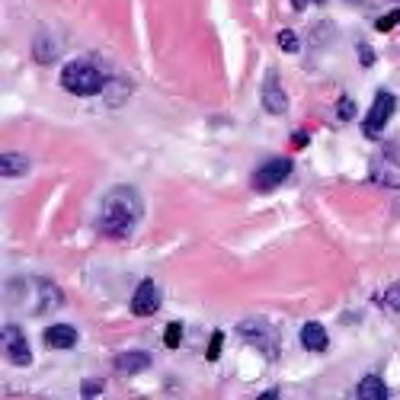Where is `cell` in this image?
Segmentation results:
<instances>
[{"label": "cell", "mask_w": 400, "mask_h": 400, "mask_svg": "<svg viewBox=\"0 0 400 400\" xmlns=\"http://www.w3.org/2000/svg\"><path fill=\"white\" fill-rule=\"evenodd\" d=\"M141 218V196L131 186H115L106 192L99 208V231L109 237H129Z\"/></svg>", "instance_id": "cell-1"}, {"label": "cell", "mask_w": 400, "mask_h": 400, "mask_svg": "<svg viewBox=\"0 0 400 400\" xmlns=\"http://www.w3.org/2000/svg\"><path fill=\"white\" fill-rule=\"evenodd\" d=\"M61 83L74 97H97V93L106 90V77L99 74V68L93 61H71V64H64Z\"/></svg>", "instance_id": "cell-2"}, {"label": "cell", "mask_w": 400, "mask_h": 400, "mask_svg": "<svg viewBox=\"0 0 400 400\" xmlns=\"http://www.w3.org/2000/svg\"><path fill=\"white\" fill-rule=\"evenodd\" d=\"M394 106H397V99H394L387 90L375 93V103H371L369 115H365V125H362L365 138H378L381 131H385V125L391 122V115H394Z\"/></svg>", "instance_id": "cell-3"}, {"label": "cell", "mask_w": 400, "mask_h": 400, "mask_svg": "<svg viewBox=\"0 0 400 400\" xmlns=\"http://www.w3.org/2000/svg\"><path fill=\"white\" fill-rule=\"evenodd\" d=\"M288 173H292V160L288 157H269V160H263V166L253 173V186H257L259 192H263V189H276V186H282V183L288 180Z\"/></svg>", "instance_id": "cell-4"}, {"label": "cell", "mask_w": 400, "mask_h": 400, "mask_svg": "<svg viewBox=\"0 0 400 400\" xmlns=\"http://www.w3.org/2000/svg\"><path fill=\"white\" fill-rule=\"evenodd\" d=\"M371 183H378V186L385 189H400V164L394 157H387L385 151H378L375 157H371V170H369Z\"/></svg>", "instance_id": "cell-5"}, {"label": "cell", "mask_w": 400, "mask_h": 400, "mask_svg": "<svg viewBox=\"0 0 400 400\" xmlns=\"http://www.w3.org/2000/svg\"><path fill=\"white\" fill-rule=\"evenodd\" d=\"M3 349H7V359L20 369L32 365V349H29V340L23 336L20 327H3Z\"/></svg>", "instance_id": "cell-6"}, {"label": "cell", "mask_w": 400, "mask_h": 400, "mask_svg": "<svg viewBox=\"0 0 400 400\" xmlns=\"http://www.w3.org/2000/svg\"><path fill=\"white\" fill-rule=\"evenodd\" d=\"M160 308V288L154 279H144L141 285L135 288V298H131V314L135 317H151V314H157Z\"/></svg>", "instance_id": "cell-7"}, {"label": "cell", "mask_w": 400, "mask_h": 400, "mask_svg": "<svg viewBox=\"0 0 400 400\" xmlns=\"http://www.w3.org/2000/svg\"><path fill=\"white\" fill-rule=\"evenodd\" d=\"M263 109H269L272 115H282L288 109V97H285V90L279 87L276 77H269V80L263 83Z\"/></svg>", "instance_id": "cell-8"}, {"label": "cell", "mask_w": 400, "mask_h": 400, "mask_svg": "<svg viewBox=\"0 0 400 400\" xmlns=\"http://www.w3.org/2000/svg\"><path fill=\"white\" fill-rule=\"evenodd\" d=\"M301 346L308 349V352H324L327 346H330V340H327V330L320 324H304L301 327Z\"/></svg>", "instance_id": "cell-9"}, {"label": "cell", "mask_w": 400, "mask_h": 400, "mask_svg": "<svg viewBox=\"0 0 400 400\" xmlns=\"http://www.w3.org/2000/svg\"><path fill=\"white\" fill-rule=\"evenodd\" d=\"M45 343L52 349H74L77 346V330L68 324H58V327H48L45 330Z\"/></svg>", "instance_id": "cell-10"}, {"label": "cell", "mask_w": 400, "mask_h": 400, "mask_svg": "<svg viewBox=\"0 0 400 400\" xmlns=\"http://www.w3.org/2000/svg\"><path fill=\"white\" fill-rule=\"evenodd\" d=\"M355 397L359 400H387L391 397V391H387V385L381 381V378L369 375L359 381V387H355Z\"/></svg>", "instance_id": "cell-11"}, {"label": "cell", "mask_w": 400, "mask_h": 400, "mask_svg": "<svg viewBox=\"0 0 400 400\" xmlns=\"http://www.w3.org/2000/svg\"><path fill=\"white\" fill-rule=\"evenodd\" d=\"M151 365V355L148 352H122L119 359H115V371L119 375H138V371H144Z\"/></svg>", "instance_id": "cell-12"}, {"label": "cell", "mask_w": 400, "mask_h": 400, "mask_svg": "<svg viewBox=\"0 0 400 400\" xmlns=\"http://www.w3.org/2000/svg\"><path fill=\"white\" fill-rule=\"evenodd\" d=\"M32 55H36L42 64H48V61L58 58V42H55L48 32H38L36 42H32Z\"/></svg>", "instance_id": "cell-13"}, {"label": "cell", "mask_w": 400, "mask_h": 400, "mask_svg": "<svg viewBox=\"0 0 400 400\" xmlns=\"http://www.w3.org/2000/svg\"><path fill=\"white\" fill-rule=\"evenodd\" d=\"M29 166H32V160L26 154H3L0 157V173L3 176H23Z\"/></svg>", "instance_id": "cell-14"}, {"label": "cell", "mask_w": 400, "mask_h": 400, "mask_svg": "<svg viewBox=\"0 0 400 400\" xmlns=\"http://www.w3.org/2000/svg\"><path fill=\"white\" fill-rule=\"evenodd\" d=\"M241 333L247 336L250 343H257V346L272 343V330H269V327H263L259 320H247V324H241Z\"/></svg>", "instance_id": "cell-15"}, {"label": "cell", "mask_w": 400, "mask_h": 400, "mask_svg": "<svg viewBox=\"0 0 400 400\" xmlns=\"http://www.w3.org/2000/svg\"><path fill=\"white\" fill-rule=\"evenodd\" d=\"M400 23V10H391V13H385V16H378V23H375V29L378 32H391L394 26Z\"/></svg>", "instance_id": "cell-16"}, {"label": "cell", "mask_w": 400, "mask_h": 400, "mask_svg": "<svg viewBox=\"0 0 400 400\" xmlns=\"http://www.w3.org/2000/svg\"><path fill=\"white\" fill-rule=\"evenodd\" d=\"M180 336H183V324H180V320H173V324L166 327V336H164V343H166V346H170V349H176V346H180Z\"/></svg>", "instance_id": "cell-17"}, {"label": "cell", "mask_w": 400, "mask_h": 400, "mask_svg": "<svg viewBox=\"0 0 400 400\" xmlns=\"http://www.w3.org/2000/svg\"><path fill=\"white\" fill-rule=\"evenodd\" d=\"M381 301H385V308L400 310V282H397V285H391L385 294H381Z\"/></svg>", "instance_id": "cell-18"}, {"label": "cell", "mask_w": 400, "mask_h": 400, "mask_svg": "<svg viewBox=\"0 0 400 400\" xmlns=\"http://www.w3.org/2000/svg\"><path fill=\"white\" fill-rule=\"evenodd\" d=\"M279 48L282 52H298V36L292 29H282L279 32Z\"/></svg>", "instance_id": "cell-19"}, {"label": "cell", "mask_w": 400, "mask_h": 400, "mask_svg": "<svg viewBox=\"0 0 400 400\" xmlns=\"http://www.w3.org/2000/svg\"><path fill=\"white\" fill-rule=\"evenodd\" d=\"M221 343H224V333H215L212 343H208V352H205V355H208V362H215V359L221 355Z\"/></svg>", "instance_id": "cell-20"}, {"label": "cell", "mask_w": 400, "mask_h": 400, "mask_svg": "<svg viewBox=\"0 0 400 400\" xmlns=\"http://www.w3.org/2000/svg\"><path fill=\"white\" fill-rule=\"evenodd\" d=\"M359 64H362V68H371V64H375V52H371L369 45H359Z\"/></svg>", "instance_id": "cell-21"}, {"label": "cell", "mask_w": 400, "mask_h": 400, "mask_svg": "<svg viewBox=\"0 0 400 400\" xmlns=\"http://www.w3.org/2000/svg\"><path fill=\"white\" fill-rule=\"evenodd\" d=\"M336 115H340L343 122L352 119V99H340V106H336Z\"/></svg>", "instance_id": "cell-22"}, {"label": "cell", "mask_w": 400, "mask_h": 400, "mask_svg": "<svg viewBox=\"0 0 400 400\" xmlns=\"http://www.w3.org/2000/svg\"><path fill=\"white\" fill-rule=\"evenodd\" d=\"M99 391H103V385H99V381H83V387H80V394H87V397H97Z\"/></svg>", "instance_id": "cell-23"}, {"label": "cell", "mask_w": 400, "mask_h": 400, "mask_svg": "<svg viewBox=\"0 0 400 400\" xmlns=\"http://www.w3.org/2000/svg\"><path fill=\"white\" fill-rule=\"evenodd\" d=\"M308 144V135L304 131H294V148H304Z\"/></svg>", "instance_id": "cell-24"}]
</instances>
